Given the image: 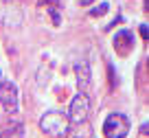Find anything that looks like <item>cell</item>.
<instances>
[{
	"label": "cell",
	"instance_id": "6da1fadb",
	"mask_svg": "<svg viewBox=\"0 0 149 138\" xmlns=\"http://www.w3.org/2000/svg\"><path fill=\"white\" fill-rule=\"evenodd\" d=\"M40 129H42L46 136L53 138H66L70 134V121L68 114L59 110H48L46 114L40 118Z\"/></svg>",
	"mask_w": 149,
	"mask_h": 138
},
{
	"label": "cell",
	"instance_id": "7a4b0ae2",
	"mask_svg": "<svg viewBox=\"0 0 149 138\" xmlns=\"http://www.w3.org/2000/svg\"><path fill=\"white\" fill-rule=\"evenodd\" d=\"M130 134V118L121 112H112L103 121V136L105 138H125Z\"/></svg>",
	"mask_w": 149,
	"mask_h": 138
},
{
	"label": "cell",
	"instance_id": "3957f363",
	"mask_svg": "<svg viewBox=\"0 0 149 138\" xmlns=\"http://www.w3.org/2000/svg\"><path fill=\"white\" fill-rule=\"evenodd\" d=\"M90 116V97L88 92H77L68 105V121L70 125H81Z\"/></svg>",
	"mask_w": 149,
	"mask_h": 138
},
{
	"label": "cell",
	"instance_id": "277c9868",
	"mask_svg": "<svg viewBox=\"0 0 149 138\" xmlns=\"http://www.w3.org/2000/svg\"><path fill=\"white\" fill-rule=\"evenodd\" d=\"M0 105L7 114L18 112V88L13 81H0Z\"/></svg>",
	"mask_w": 149,
	"mask_h": 138
},
{
	"label": "cell",
	"instance_id": "5b68a950",
	"mask_svg": "<svg viewBox=\"0 0 149 138\" xmlns=\"http://www.w3.org/2000/svg\"><path fill=\"white\" fill-rule=\"evenodd\" d=\"M114 48H116L118 55H127V53L134 48V35H132L127 29H121V31L114 35Z\"/></svg>",
	"mask_w": 149,
	"mask_h": 138
},
{
	"label": "cell",
	"instance_id": "8992f818",
	"mask_svg": "<svg viewBox=\"0 0 149 138\" xmlns=\"http://www.w3.org/2000/svg\"><path fill=\"white\" fill-rule=\"evenodd\" d=\"M74 75H77V86H79V92H88L90 79H92L90 64H88V61H77V64H74Z\"/></svg>",
	"mask_w": 149,
	"mask_h": 138
},
{
	"label": "cell",
	"instance_id": "52a82bcc",
	"mask_svg": "<svg viewBox=\"0 0 149 138\" xmlns=\"http://www.w3.org/2000/svg\"><path fill=\"white\" fill-rule=\"evenodd\" d=\"M13 132L22 134V125H20V121L9 118L7 123H0V136H2V138H13Z\"/></svg>",
	"mask_w": 149,
	"mask_h": 138
},
{
	"label": "cell",
	"instance_id": "ba28073f",
	"mask_svg": "<svg viewBox=\"0 0 149 138\" xmlns=\"http://www.w3.org/2000/svg\"><path fill=\"white\" fill-rule=\"evenodd\" d=\"M107 9H110V5H107V2H101V5H97L92 11H90V15H92V18H99V15L107 13Z\"/></svg>",
	"mask_w": 149,
	"mask_h": 138
},
{
	"label": "cell",
	"instance_id": "9c48e42d",
	"mask_svg": "<svg viewBox=\"0 0 149 138\" xmlns=\"http://www.w3.org/2000/svg\"><path fill=\"white\" fill-rule=\"evenodd\" d=\"M79 127H81V129H79L77 134H74L72 138H90V132H88V127H86V132H84V123H81Z\"/></svg>",
	"mask_w": 149,
	"mask_h": 138
},
{
	"label": "cell",
	"instance_id": "30bf717a",
	"mask_svg": "<svg viewBox=\"0 0 149 138\" xmlns=\"http://www.w3.org/2000/svg\"><path fill=\"white\" fill-rule=\"evenodd\" d=\"M94 0H77V5L79 7H88V5H92Z\"/></svg>",
	"mask_w": 149,
	"mask_h": 138
},
{
	"label": "cell",
	"instance_id": "8fae6325",
	"mask_svg": "<svg viewBox=\"0 0 149 138\" xmlns=\"http://www.w3.org/2000/svg\"><path fill=\"white\" fill-rule=\"evenodd\" d=\"M140 35H143V40H147V24H140Z\"/></svg>",
	"mask_w": 149,
	"mask_h": 138
}]
</instances>
